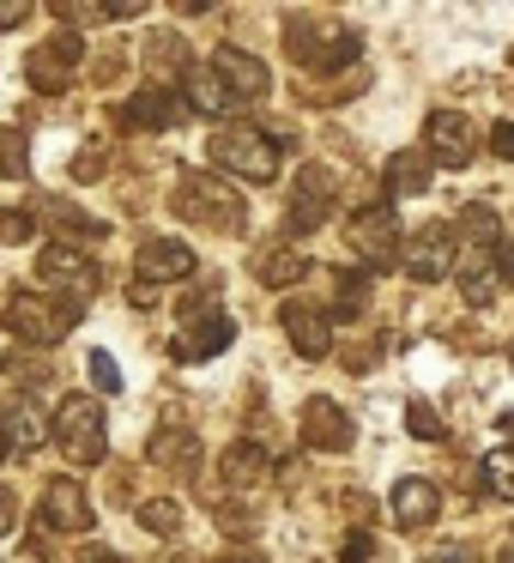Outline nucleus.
<instances>
[{"instance_id": "1", "label": "nucleus", "mask_w": 514, "mask_h": 563, "mask_svg": "<svg viewBox=\"0 0 514 563\" xmlns=\"http://www.w3.org/2000/svg\"><path fill=\"white\" fill-rule=\"evenodd\" d=\"M55 442H62V454L74 466H98L103 454H110V424H103V406L91 400V394H67L62 406H55Z\"/></svg>"}, {"instance_id": "2", "label": "nucleus", "mask_w": 514, "mask_h": 563, "mask_svg": "<svg viewBox=\"0 0 514 563\" xmlns=\"http://www.w3.org/2000/svg\"><path fill=\"white\" fill-rule=\"evenodd\" d=\"M212 164L231 176H243V183H272L279 176V140L267 134V128H219L212 134Z\"/></svg>"}, {"instance_id": "3", "label": "nucleus", "mask_w": 514, "mask_h": 563, "mask_svg": "<svg viewBox=\"0 0 514 563\" xmlns=\"http://www.w3.org/2000/svg\"><path fill=\"white\" fill-rule=\"evenodd\" d=\"M74 321H79V303L49 297V291H19L13 303H7V328L25 345H62L67 333H74Z\"/></svg>"}, {"instance_id": "4", "label": "nucleus", "mask_w": 514, "mask_h": 563, "mask_svg": "<svg viewBox=\"0 0 514 563\" xmlns=\"http://www.w3.org/2000/svg\"><path fill=\"white\" fill-rule=\"evenodd\" d=\"M176 212L194 219V224H206V231H243V200H236L224 183L200 176V170L176 176Z\"/></svg>"}, {"instance_id": "5", "label": "nucleus", "mask_w": 514, "mask_h": 563, "mask_svg": "<svg viewBox=\"0 0 514 563\" xmlns=\"http://www.w3.org/2000/svg\"><path fill=\"white\" fill-rule=\"evenodd\" d=\"M206 74L219 79L224 91H231V103H236V110H243V103H255V98H267V91H272L267 62H260V55H248V49H236V43H219V49H212Z\"/></svg>"}, {"instance_id": "6", "label": "nucleus", "mask_w": 514, "mask_h": 563, "mask_svg": "<svg viewBox=\"0 0 514 563\" xmlns=\"http://www.w3.org/2000/svg\"><path fill=\"white\" fill-rule=\"evenodd\" d=\"M400 219H393L388 200H369V207L351 212V249L369 261V267H393L400 261Z\"/></svg>"}, {"instance_id": "7", "label": "nucleus", "mask_w": 514, "mask_h": 563, "mask_svg": "<svg viewBox=\"0 0 514 563\" xmlns=\"http://www.w3.org/2000/svg\"><path fill=\"white\" fill-rule=\"evenodd\" d=\"M37 285H49V297H67V303H74V291L79 297L98 291V261L74 243H49L37 255Z\"/></svg>"}, {"instance_id": "8", "label": "nucleus", "mask_w": 514, "mask_h": 563, "mask_svg": "<svg viewBox=\"0 0 514 563\" xmlns=\"http://www.w3.org/2000/svg\"><path fill=\"white\" fill-rule=\"evenodd\" d=\"M291 55L309 67V74H339V67H351L357 55H364V37L357 31H345V25H333L327 37H309V25H303V13L291 19Z\"/></svg>"}, {"instance_id": "9", "label": "nucleus", "mask_w": 514, "mask_h": 563, "mask_svg": "<svg viewBox=\"0 0 514 563\" xmlns=\"http://www.w3.org/2000/svg\"><path fill=\"white\" fill-rule=\"evenodd\" d=\"M454 267H460V236H454V224H424L412 236V249H405V273L417 285H442Z\"/></svg>"}, {"instance_id": "10", "label": "nucleus", "mask_w": 514, "mask_h": 563, "mask_svg": "<svg viewBox=\"0 0 514 563\" xmlns=\"http://www.w3.org/2000/svg\"><path fill=\"white\" fill-rule=\"evenodd\" d=\"M333 200H339L333 170H327V164H303V176H297V188H291V231L297 236L321 231V224L333 219Z\"/></svg>"}, {"instance_id": "11", "label": "nucleus", "mask_w": 514, "mask_h": 563, "mask_svg": "<svg viewBox=\"0 0 514 563\" xmlns=\"http://www.w3.org/2000/svg\"><path fill=\"white\" fill-rule=\"evenodd\" d=\"M79 55H86V43H79L74 31H62V37L37 43V49L25 55V79H31L37 91H67V79H74Z\"/></svg>"}, {"instance_id": "12", "label": "nucleus", "mask_w": 514, "mask_h": 563, "mask_svg": "<svg viewBox=\"0 0 514 563\" xmlns=\"http://www.w3.org/2000/svg\"><path fill=\"white\" fill-rule=\"evenodd\" d=\"M424 140H429V158L448 164V170H466V164L478 158V134H472V122H466L460 110H436L424 122Z\"/></svg>"}, {"instance_id": "13", "label": "nucleus", "mask_w": 514, "mask_h": 563, "mask_svg": "<svg viewBox=\"0 0 514 563\" xmlns=\"http://www.w3.org/2000/svg\"><path fill=\"white\" fill-rule=\"evenodd\" d=\"M37 521L49 533H91V503L79 490V478H49V490L37 503Z\"/></svg>"}, {"instance_id": "14", "label": "nucleus", "mask_w": 514, "mask_h": 563, "mask_svg": "<svg viewBox=\"0 0 514 563\" xmlns=\"http://www.w3.org/2000/svg\"><path fill=\"white\" fill-rule=\"evenodd\" d=\"M231 340H236V321L212 309V316H188V328L170 340V352H176V364H206V357H219Z\"/></svg>"}, {"instance_id": "15", "label": "nucleus", "mask_w": 514, "mask_h": 563, "mask_svg": "<svg viewBox=\"0 0 514 563\" xmlns=\"http://www.w3.org/2000/svg\"><path fill=\"white\" fill-rule=\"evenodd\" d=\"M279 328H284V340H291L297 357H327L333 352V316L315 303H284Z\"/></svg>"}, {"instance_id": "16", "label": "nucleus", "mask_w": 514, "mask_h": 563, "mask_svg": "<svg viewBox=\"0 0 514 563\" xmlns=\"http://www.w3.org/2000/svg\"><path fill=\"white\" fill-rule=\"evenodd\" d=\"M303 442L309 449H327V454H345L357 442V424L345 418V406H333L327 394H315V400L303 406Z\"/></svg>"}, {"instance_id": "17", "label": "nucleus", "mask_w": 514, "mask_h": 563, "mask_svg": "<svg viewBox=\"0 0 514 563\" xmlns=\"http://www.w3.org/2000/svg\"><path fill=\"white\" fill-rule=\"evenodd\" d=\"M194 273V249L188 243H176V236H146L139 243V279L146 285H170V279H188Z\"/></svg>"}, {"instance_id": "18", "label": "nucleus", "mask_w": 514, "mask_h": 563, "mask_svg": "<svg viewBox=\"0 0 514 563\" xmlns=\"http://www.w3.org/2000/svg\"><path fill=\"white\" fill-rule=\"evenodd\" d=\"M122 122H127V128H152V134H164V128L182 122V98H176L170 86H146V91H134V98L122 103Z\"/></svg>"}, {"instance_id": "19", "label": "nucleus", "mask_w": 514, "mask_h": 563, "mask_svg": "<svg viewBox=\"0 0 514 563\" xmlns=\"http://www.w3.org/2000/svg\"><path fill=\"white\" fill-rule=\"evenodd\" d=\"M436 515H442V490L429 485V478H400V485H393V521H400L405 533L429 527Z\"/></svg>"}, {"instance_id": "20", "label": "nucleus", "mask_w": 514, "mask_h": 563, "mask_svg": "<svg viewBox=\"0 0 514 563\" xmlns=\"http://www.w3.org/2000/svg\"><path fill=\"white\" fill-rule=\"evenodd\" d=\"M146 454H152V466H170L176 478H194L200 473V437H194V430H170V424H164L158 437H152Z\"/></svg>"}, {"instance_id": "21", "label": "nucleus", "mask_w": 514, "mask_h": 563, "mask_svg": "<svg viewBox=\"0 0 514 563\" xmlns=\"http://www.w3.org/2000/svg\"><path fill=\"white\" fill-rule=\"evenodd\" d=\"M460 285H466V303L472 309H490V297H496V285H502V261L490 255V249H466L460 255Z\"/></svg>"}, {"instance_id": "22", "label": "nucleus", "mask_w": 514, "mask_h": 563, "mask_svg": "<svg viewBox=\"0 0 514 563\" xmlns=\"http://www.w3.org/2000/svg\"><path fill=\"white\" fill-rule=\"evenodd\" d=\"M219 473H224V485L255 490L260 478L272 473V454L260 449V442H231V449H224V461H219Z\"/></svg>"}, {"instance_id": "23", "label": "nucleus", "mask_w": 514, "mask_h": 563, "mask_svg": "<svg viewBox=\"0 0 514 563\" xmlns=\"http://www.w3.org/2000/svg\"><path fill=\"white\" fill-rule=\"evenodd\" d=\"M388 188L400 200L429 195V152H393V158H388Z\"/></svg>"}, {"instance_id": "24", "label": "nucleus", "mask_w": 514, "mask_h": 563, "mask_svg": "<svg viewBox=\"0 0 514 563\" xmlns=\"http://www.w3.org/2000/svg\"><path fill=\"white\" fill-rule=\"evenodd\" d=\"M309 273V261L297 255V249H267V255H255V279L272 285V291H284V285H297Z\"/></svg>"}, {"instance_id": "25", "label": "nucleus", "mask_w": 514, "mask_h": 563, "mask_svg": "<svg viewBox=\"0 0 514 563\" xmlns=\"http://www.w3.org/2000/svg\"><path fill=\"white\" fill-rule=\"evenodd\" d=\"M188 110H200V115H231L236 103H231V91H224L219 79L206 74V67H194V74H188Z\"/></svg>"}, {"instance_id": "26", "label": "nucleus", "mask_w": 514, "mask_h": 563, "mask_svg": "<svg viewBox=\"0 0 514 563\" xmlns=\"http://www.w3.org/2000/svg\"><path fill=\"white\" fill-rule=\"evenodd\" d=\"M460 236H466V249H496L502 219H496L490 207H466V212H460Z\"/></svg>"}, {"instance_id": "27", "label": "nucleus", "mask_w": 514, "mask_h": 563, "mask_svg": "<svg viewBox=\"0 0 514 563\" xmlns=\"http://www.w3.org/2000/svg\"><path fill=\"white\" fill-rule=\"evenodd\" d=\"M146 62H152V86H164V74H188V49H182V37H152Z\"/></svg>"}, {"instance_id": "28", "label": "nucleus", "mask_w": 514, "mask_h": 563, "mask_svg": "<svg viewBox=\"0 0 514 563\" xmlns=\"http://www.w3.org/2000/svg\"><path fill=\"white\" fill-rule=\"evenodd\" d=\"M484 485H490V497L514 503V449H509V442L484 454Z\"/></svg>"}, {"instance_id": "29", "label": "nucleus", "mask_w": 514, "mask_h": 563, "mask_svg": "<svg viewBox=\"0 0 514 563\" xmlns=\"http://www.w3.org/2000/svg\"><path fill=\"white\" fill-rule=\"evenodd\" d=\"M139 527H146V533H182V503H176V497L139 503Z\"/></svg>"}, {"instance_id": "30", "label": "nucleus", "mask_w": 514, "mask_h": 563, "mask_svg": "<svg viewBox=\"0 0 514 563\" xmlns=\"http://www.w3.org/2000/svg\"><path fill=\"white\" fill-rule=\"evenodd\" d=\"M25 164H31V152H25V134L19 128H0V176H25Z\"/></svg>"}, {"instance_id": "31", "label": "nucleus", "mask_w": 514, "mask_h": 563, "mask_svg": "<svg viewBox=\"0 0 514 563\" xmlns=\"http://www.w3.org/2000/svg\"><path fill=\"white\" fill-rule=\"evenodd\" d=\"M405 430H412L417 442H442V437H448V430H442V418H436V406H429V400H412V406H405Z\"/></svg>"}, {"instance_id": "32", "label": "nucleus", "mask_w": 514, "mask_h": 563, "mask_svg": "<svg viewBox=\"0 0 514 563\" xmlns=\"http://www.w3.org/2000/svg\"><path fill=\"white\" fill-rule=\"evenodd\" d=\"M333 316H357L364 309V291H369V279H357V273H333Z\"/></svg>"}, {"instance_id": "33", "label": "nucleus", "mask_w": 514, "mask_h": 563, "mask_svg": "<svg viewBox=\"0 0 514 563\" xmlns=\"http://www.w3.org/2000/svg\"><path fill=\"white\" fill-rule=\"evenodd\" d=\"M7 442H19V449H37V442H43V424L31 418V406H25V400H19L13 412H7Z\"/></svg>"}, {"instance_id": "34", "label": "nucleus", "mask_w": 514, "mask_h": 563, "mask_svg": "<svg viewBox=\"0 0 514 563\" xmlns=\"http://www.w3.org/2000/svg\"><path fill=\"white\" fill-rule=\"evenodd\" d=\"M91 382H98L103 394H122V364H115L110 352H91Z\"/></svg>"}, {"instance_id": "35", "label": "nucleus", "mask_w": 514, "mask_h": 563, "mask_svg": "<svg viewBox=\"0 0 514 563\" xmlns=\"http://www.w3.org/2000/svg\"><path fill=\"white\" fill-rule=\"evenodd\" d=\"M31 236V212H0V243H25Z\"/></svg>"}, {"instance_id": "36", "label": "nucleus", "mask_w": 514, "mask_h": 563, "mask_svg": "<svg viewBox=\"0 0 514 563\" xmlns=\"http://www.w3.org/2000/svg\"><path fill=\"white\" fill-rule=\"evenodd\" d=\"M490 152H496L502 164H514V122H496V128H490Z\"/></svg>"}, {"instance_id": "37", "label": "nucleus", "mask_w": 514, "mask_h": 563, "mask_svg": "<svg viewBox=\"0 0 514 563\" xmlns=\"http://www.w3.org/2000/svg\"><path fill=\"white\" fill-rule=\"evenodd\" d=\"M345 563H369V533L364 527H351V539H345Z\"/></svg>"}, {"instance_id": "38", "label": "nucleus", "mask_w": 514, "mask_h": 563, "mask_svg": "<svg viewBox=\"0 0 514 563\" xmlns=\"http://www.w3.org/2000/svg\"><path fill=\"white\" fill-rule=\"evenodd\" d=\"M25 0H0V31H13V25H25Z\"/></svg>"}, {"instance_id": "39", "label": "nucleus", "mask_w": 514, "mask_h": 563, "mask_svg": "<svg viewBox=\"0 0 514 563\" xmlns=\"http://www.w3.org/2000/svg\"><path fill=\"white\" fill-rule=\"evenodd\" d=\"M424 563H478V558H472L466 545H442V551H429Z\"/></svg>"}, {"instance_id": "40", "label": "nucleus", "mask_w": 514, "mask_h": 563, "mask_svg": "<svg viewBox=\"0 0 514 563\" xmlns=\"http://www.w3.org/2000/svg\"><path fill=\"white\" fill-rule=\"evenodd\" d=\"M7 527H13V497L0 490V533H7Z\"/></svg>"}, {"instance_id": "41", "label": "nucleus", "mask_w": 514, "mask_h": 563, "mask_svg": "<svg viewBox=\"0 0 514 563\" xmlns=\"http://www.w3.org/2000/svg\"><path fill=\"white\" fill-rule=\"evenodd\" d=\"M79 563H127V558H115V551H86Z\"/></svg>"}, {"instance_id": "42", "label": "nucleus", "mask_w": 514, "mask_h": 563, "mask_svg": "<svg viewBox=\"0 0 514 563\" xmlns=\"http://www.w3.org/2000/svg\"><path fill=\"white\" fill-rule=\"evenodd\" d=\"M219 563H267L260 551H236V558H219Z\"/></svg>"}, {"instance_id": "43", "label": "nucleus", "mask_w": 514, "mask_h": 563, "mask_svg": "<svg viewBox=\"0 0 514 563\" xmlns=\"http://www.w3.org/2000/svg\"><path fill=\"white\" fill-rule=\"evenodd\" d=\"M502 279H514V243L502 249Z\"/></svg>"}, {"instance_id": "44", "label": "nucleus", "mask_w": 514, "mask_h": 563, "mask_svg": "<svg viewBox=\"0 0 514 563\" xmlns=\"http://www.w3.org/2000/svg\"><path fill=\"white\" fill-rule=\"evenodd\" d=\"M496 563H514V533H509V545H502V558Z\"/></svg>"}, {"instance_id": "45", "label": "nucleus", "mask_w": 514, "mask_h": 563, "mask_svg": "<svg viewBox=\"0 0 514 563\" xmlns=\"http://www.w3.org/2000/svg\"><path fill=\"white\" fill-rule=\"evenodd\" d=\"M502 430H509V449H514V412H509V418H502Z\"/></svg>"}, {"instance_id": "46", "label": "nucleus", "mask_w": 514, "mask_h": 563, "mask_svg": "<svg viewBox=\"0 0 514 563\" xmlns=\"http://www.w3.org/2000/svg\"><path fill=\"white\" fill-rule=\"evenodd\" d=\"M0 454H7V424H0Z\"/></svg>"}, {"instance_id": "47", "label": "nucleus", "mask_w": 514, "mask_h": 563, "mask_svg": "<svg viewBox=\"0 0 514 563\" xmlns=\"http://www.w3.org/2000/svg\"><path fill=\"white\" fill-rule=\"evenodd\" d=\"M509 357H514V340H509Z\"/></svg>"}, {"instance_id": "48", "label": "nucleus", "mask_w": 514, "mask_h": 563, "mask_svg": "<svg viewBox=\"0 0 514 563\" xmlns=\"http://www.w3.org/2000/svg\"><path fill=\"white\" fill-rule=\"evenodd\" d=\"M176 563H182V558H176Z\"/></svg>"}]
</instances>
